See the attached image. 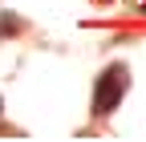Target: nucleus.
<instances>
[{"mask_svg":"<svg viewBox=\"0 0 146 142\" xmlns=\"http://www.w3.org/2000/svg\"><path fill=\"white\" fill-rule=\"evenodd\" d=\"M122 94H126V69L114 65V69H106V73L98 77V90H94V114H110V110L122 102Z\"/></svg>","mask_w":146,"mask_h":142,"instance_id":"obj_1","label":"nucleus"}]
</instances>
